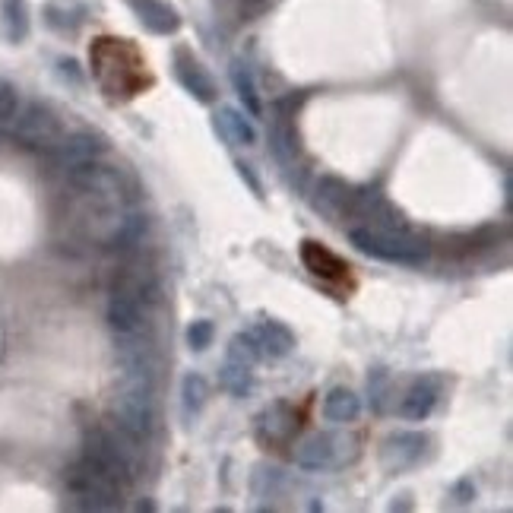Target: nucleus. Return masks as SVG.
<instances>
[{
    "label": "nucleus",
    "instance_id": "nucleus-1",
    "mask_svg": "<svg viewBox=\"0 0 513 513\" xmlns=\"http://www.w3.org/2000/svg\"><path fill=\"white\" fill-rule=\"evenodd\" d=\"M83 456L102 469L111 482H118L124 491L137 482L140 475V456H143V444L137 437H130L124 428L118 425H95L86 431V444H83Z\"/></svg>",
    "mask_w": 513,
    "mask_h": 513
},
{
    "label": "nucleus",
    "instance_id": "nucleus-2",
    "mask_svg": "<svg viewBox=\"0 0 513 513\" xmlns=\"http://www.w3.org/2000/svg\"><path fill=\"white\" fill-rule=\"evenodd\" d=\"M349 241L355 244V251L396 266H425L431 260V244L412 225L399 228V232H377V228L355 225L349 228Z\"/></svg>",
    "mask_w": 513,
    "mask_h": 513
},
{
    "label": "nucleus",
    "instance_id": "nucleus-3",
    "mask_svg": "<svg viewBox=\"0 0 513 513\" xmlns=\"http://www.w3.org/2000/svg\"><path fill=\"white\" fill-rule=\"evenodd\" d=\"M156 380L143 377H121V390L111 403V422L124 428L137 441H149L152 425H156V403H152Z\"/></svg>",
    "mask_w": 513,
    "mask_h": 513
},
{
    "label": "nucleus",
    "instance_id": "nucleus-4",
    "mask_svg": "<svg viewBox=\"0 0 513 513\" xmlns=\"http://www.w3.org/2000/svg\"><path fill=\"white\" fill-rule=\"evenodd\" d=\"M67 494L80 510H118L127 491L118 482H111L102 469H95L86 456H80L67 469Z\"/></svg>",
    "mask_w": 513,
    "mask_h": 513
},
{
    "label": "nucleus",
    "instance_id": "nucleus-5",
    "mask_svg": "<svg viewBox=\"0 0 513 513\" xmlns=\"http://www.w3.org/2000/svg\"><path fill=\"white\" fill-rule=\"evenodd\" d=\"M89 54H92V67H114V73H118L111 99H130V95H137L143 80V61L133 51V45H127L124 38H99Z\"/></svg>",
    "mask_w": 513,
    "mask_h": 513
},
{
    "label": "nucleus",
    "instance_id": "nucleus-6",
    "mask_svg": "<svg viewBox=\"0 0 513 513\" xmlns=\"http://www.w3.org/2000/svg\"><path fill=\"white\" fill-rule=\"evenodd\" d=\"M13 137L23 143V146H29V149H45V152H51L57 143L64 140V124H61V118L48 108V105H42V102H29L23 111L16 108V114H13Z\"/></svg>",
    "mask_w": 513,
    "mask_h": 513
},
{
    "label": "nucleus",
    "instance_id": "nucleus-7",
    "mask_svg": "<svg viewBox=\"0 0 513 513\" xmlns=\"http://www.w3.org/2000/svg\"><path fill=\"white\" fill-rule=\"evenodd\" d=\"M358 453L355 437L346 434H311L295 447V463L301 469H339Z\"/></svg>",
    "mask_w": 513,
    "mask_h": 513
},
{
    "label": "nucleus",
    "instance_id": "nucleus-8",
    "mask_svg": "<svg viewBox=\"0 0 513 513\" xmlns=\"http://www.w3.org/2000/svg\"><path fill=\"white\" fill-rule=\"evenodd\" d=\"M149 298L133 295L127 289H111L108 308H105V320L108 327L114 330V336H140L146 333V308Z\"/></svg>",
    "mask_w": 513,
    "mask_h": 513
},
{
    "label": "nucleus",
    "instance_id": "nucleus-9",
    "mask_svg": "<svg viewBox=\"0 0 513 513\" xmlns=\"http://www.w3.org/2000/svg\"><path fill=\"white\" fill-rule=\"evenodd\" d=\"M298 425H301L298 412L285 403V399H276V403H270L254 418V437L263 447H282V444H292Z\"/></svg>",
    "mask_w": 513,
    "mask_h": 513
},
{
    "label": "nucleus",
    "instance_id": "nucleus-10",
    "mask_svg": "<svg viewBox=\"0 0 513 513\" xmlns=\"http://www.w3.org/2000/svg\"><path fill=\"white\" fill-rule=\"evenodd\" d=\"M51 152H54V165L67 175V171L80 168L86 162H99L108 152V143H105V137H99V133L80 130V133H73V137H64Z\"/></svg>",
    "mask_w": 513,
    "mask_h": 513
},
{
    "label": "nucleus",
    "instance_id": "nucleus-11",
    "mask_svg": "<svg viewBox=\"0 0 513 513\" xmlns=\"http://www.w3.org/2000/svg\"><path fill=\"white\" fill-rule=\"evenodd\" d=\"M175 76H178V83L194 95L197 102L203 105H213L216 102V80H213V73H209L203 64H200V57L194 51H187V48H178L175 51Z\"/></svg>",
    "mask_w": 513,
    "mask_h": 513
},
{
    "label": "nucleus",
    "instance_id": "nucleus-12",
    "mask_svg": "<svg viewBox=\"0 0 513 513\" xmlns=\"http://www.w3.org/2000/svg\"><path fill=\"white\" fill-rule=\"evenodd\" d=\"M441 387H444V377L441 374H422L415 377L403 403H399V415L409 418V422H425V418L434 412L437 406V396H441Z\"/></svg>",
    "mask_w": 513,
    "mask_h": 513
},
{
    "label": "nucleus",
    "instance_id": "nucleus-13",
    "mask_svg": "<svg viewBox=\"0 0 513 513\" xmlns=\"http://www.w3.org/2000/svg\"><path fill=\"white\" fill-rule=\"evenodd\" d=\"M428 447V437L418 431H399L384 441V450H380V463H384L387 472H403L409 466H415L422 460V453Z\"/></svg>",
    "mask_w": 513,
    "mask_h": 513
},
{
    "label": "nucleus",
    "instance_id": "nucleus-14",
    "mask_svg": "<svg viewBox=\"0 0 513 513\" xmlns=\"http://www.w3.org/2000/svg\"><path fill=\"white\" fill-rule=\"evenodd\" d=\"M352 197H355V187L342 178H333V175H323L314 187V209L323 213L327 219H349V206H352Z\"/></svg>",
    "mask_w": 513,
    "mask_h": 513
},
{
    "label": "nucleus",
    "instance_id": "nucleus-15",
    "mask_svg": "<svg viewBox=\"0 0 513 513\" xmlns=\"http://www.w3.org/2000/svg\"><path fill=\"white\" fill-rule=\"evenodd\" d=\"M301 263L304 270H308L311 276L323 279V282H342L349 276V263L342 260L339 254H333L327 244L320 241H301Z\"/></svg>",
    "mask_w": 513,
    "mask_h": 513
},
{
    "label": "nucleus",
    "instance_id": "nucleus-16",
    "mask_svg": "<svg viewBox=\"0 0 513 513\" xmlns=\"http://www.w3.org/2000/svg\"><path fill=\"white\" fill-rule=\"evenodd\" d=\"M133 10V16L152 32V35H175L181 29V16L178 10L165 4V0H124Z\"/></svg>",
    "mask_w": 513,
    "mask_h": 513
},
{
    "label": "nucleus",
    "instance_id": "nucleus-17",
    "mask_svg": "<svg viewBox=\"0 0 513 513\" xmlns=\"http://www.w3.org/2000/svg\"><path fill=\"white\" fill-rule=\"evenodd\" d=\"M213 124H216V133H219L225 143H232V146H254L257 143L254 124L247 121L238 108H219Z\"/></svg>",
    "mask_w": 513,
    "mask_h": 513
},
{
    "label": "nucleus",
    "instance_id": "nucleus-18",
    "mask_svg": "<svg viewBox=\"0 0 513 513\" xmlns=\"http://www.w3.org/2000/svg\"><path fill=\"white\" fill-rule=\"evenodd\" d=\"M257 342H260V349L263 355H270V358H282V355H289L295 349V333L285 327L282 320H260V327L254 330Z\"/></svg>",
    "mask_w": 513,
    "mask_h": 513
},
{
    "label": "nucleus",
    "instance_id": "nucleus-19",
    "mask_svg": "<svg viewBox=\"0 0 513 513\" xmlns=\"http://www.w3.org/2000/svg\"><path fill=\"white\" fill-rule=\"evenodd\" d=\"M323 415H327V422L349 425L361 415V399L346 387H336L327 393V399H323Z\"/></svg>",
    "mask_w": 513,
    "mask_h": 513
},
{
    "label": "nucleus",
    "instance_id": "nucleus-20",
    "mask_svg": "<svg viewBox=\"0 0 513 513\" xmlns=\"http://www.w3.org/2000/svg\"><path fill=\"white\" fill-rule=\"evenodd\" d=\"M228 76H232V86H235V92H238V99H241L244 111L251 114V118H260V114H263V99H260L257 83H254L251 70H247V64L232 61V70H228Z\"/></svg>",
    "mask_w": 513,
    "mask_h": 513
},
{
    "label": "nucleus",
    "instance_id": "nucleus-21",
    "mask_svg": "<svg viewBox=\"0 0 513 513\" xmlns=\"http://www.w3.org/2000/svg\"><path fill=\"white\" fill-rule=\"evenodd\" d=\"M219 384L225 393H232V396H247L254 390V371L251 365H244V361H235V358H225V365L219 371Z\"/></svg>",
    "mask_w": 513,
    "mask_h": 513
},
{
    "label": "nucleus",
    "instance_id": "nucleus-22",
    "mask_svg": "<svg viewBox=\"0 0 513 513\" xmlns=\"http://www.w3.org/2000/svg\"><path fill=\"white\" fill-rule=\"evenodd\" d=\"M206 396H209V387H206L203 374H194V371L184 374V380H181V406H184L187 418H194L206 406Z\"/></svg>",
    "mask_w": 513,
    "mask_h": 513
},
{
    "label": "nucleus",
    "instance_id": "nucleus-23",
    "mask_svg": "<svg viewBox=\"0 0 513 513\" xmlns=\"http://www.w3.org/2000/svg\"><path fill=\"white\" fill-rule=\"evenodd\" d=\"M390 393H393V380L387 368H374L368 374V399H371V412L384 415L390 406Z\"/></svg>",
    "mask_w": 513,
    "mask_h": 513
},
{
    "label": "nucleus",
    "instance_id": "nucleus-24",
    "mask_svg": "<svg viewBox=\"0 0 513 513\" xmlns=\"http://www.w3.org/2000/svg\"><path fill=\"white\" fill-rule=\"evenodd\" d=\"M228 358H235V361H244V365H257V361L263 358V349H260V342L254 333H238L232 336V342H228Z\"/></svg>",
    "mask_w": 513,
    "mask_h": 513
},
{
    "label": "nucleus",
    "instance_id": "nucleus-25",
    "mask_svg": "<svg viewBox=\"0 0 513 513\" xmlns=\"http://www.w3.org/2000/svg\"><path fill=\"white\" fill-rule=\"evenodd\" d=\"M4 19H7V32L13 42H23L29 32V13H26V0H4Z\"/></svg>",
    "mask_w": 513,
    "mask_h": 513
},
{
    "label": "nucleus",
    "instance_id": "nucleus-26",
    "mask_svg": "<svg viewBox=\"0 0 513 513\" xmlns=\"http://www.w3.org/2000/svg\"><path fill=\"white\" fill-rule=\"evenodd\" d=\"M213 339H216V327L209 320H194L187 327V346L194 352H206L209 346H213Z\"/></svg>",
    "mask_w": 513,
    "mask_h": 513
},
{
    "label": "nucleus",
    "instance_id": "nucleus-27",
    "mask_svg": "<svg viewBox=\"0 0 513 513\" xmlns=\"http://www.w3.org/2000/svg\"><path fill=\"white\" fill-rule=\"evenodd\" d=\"M16 108H19V95H16V89H13L7 80H0V127L13 121Z\"/></svg>",
    "mask_w": 513,
    "mask_h": 513
},
{
    "label": "nucleus",
    "instance_id": "nucleus-28",
    "mask_svg": "<svg viewBox=\"0 0 513 513\" xmlns=\"http://www.w3.org/2000/svg\"><path fill=\"white\" fill-rule=\"evenodd\" d=\"M235 168H238V175H241V181H247V187L254 190L257 197H263V187H260V181H257V175H254V168L247 165V162H235Z\"/></svg>",
    "mask_w": 513,
    "mask_h": 513
},
{
    "label": "nucleus",
    "instance_id": "nucleus-29",
    "mask_svg": "<svg viewBox=\"0 0 513 513\" xmlns=\"http://www.w3.org/2000/svg\"><path fill=\"white\" fill-rule=\"evenodd\" d=\"M453 498L460 501V504H469V501L475 498V488H472V482H469V479L456 482V485H453Z\"/></svg>",
    "mask_w": 513,
    "mask_h": 513
}]
</instances>
